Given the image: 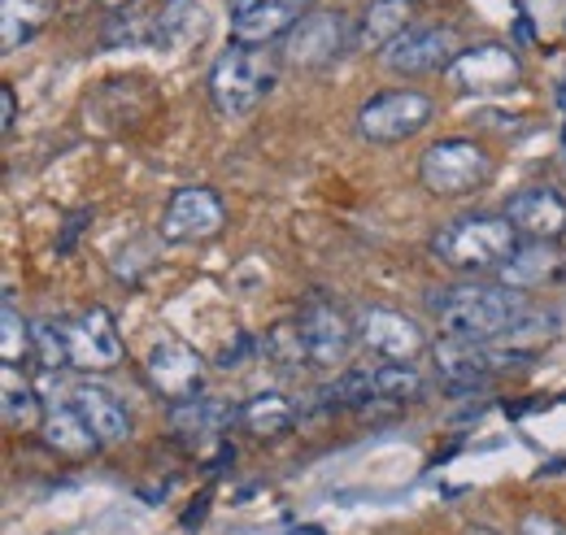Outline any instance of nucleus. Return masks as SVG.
<instances>
[{
    "instance_id": "obj_1",
    "label": "nucleus",
    "mask_w": 566,
    "mask_h": 535,
    "mask_svg": "<svg viewBox=\"0 0 566 535\" xmlns=\"http://www.w3.org/2000/svg\"><path fill=\"white\" fill-rule=\"evenodd\" d=\"M427 310L436 314L440 332L449 339H475V344L501 339L518 318H527L523 292H514L505 283H480V279L436 287L427 296Z\"/></svg>"
},
{
    "instance_id": "obj_2",
    "label": "nucleus",
    "mask_w": 566,
    "mask_h": 535,
    "mask_svg": "<svg viewBox=\"0 0 566 535\" xmlns=\"http://www.w3.org/2000/svg\"><path fill=\"white\" fill-rule=\"evenodd\" d=\"M427 249L440 266L458 274H489L505 266V258L518 249V231L510 227L505 213H462L444 222Z\"/></svg>"
},
{
    "instance_id": "obj_3",
    "label": "nucleus",
    "mask_w": 566,
    "mask_h": 535,
    "mask_svg": "<svg viewBox=\"0 0 566 535\" xmlns=\"http://www.w3.org/2000/svg\"><path fill=\"white\" fill-rule=\"evenodd\" d=\"M280 83V53L266 44H240L210 70V101L222 118L253 114Z\"/></svg>"
},
{
    "instance_id": "obj_4",
    "label": "nucleus",
    "mask_w": 566,
    "mask_h": 535,
    "mask_svg": "<svg viewBox=\"0 0 566 535\" xmlns=\"http://www.w3.org/2000/svg\"><path fill=\"white\" fill-rule=\"evenodd\" d=\"M419 179L431 197H471L493 179V153L475 139H436L419 161Z\"/></svg>"
},
{
    "instance_id": "obj_5",
    "label": "nucleus",
    "mask_w": 566,
    "mask_h": 535,
    "mask_svg": "<svg viewBox=\"0 0 566 535\" xmlns=\"http://www.w3.org/2000/svg\"><path fill=\"white\" fill-rule=\"evenodd\" d=\"M436 105L431 96L415 92V87H397V92H379L357 109V135L366 144H401L415 139L431 123Z\"/></svg>"
},
{
    "instance_id": "obj_6",
    "label": "nucleus",
    "mask_w": 566,
    "mask_h": 535,
    "mask_svg": "<svg viewBox=\"0 0 566 535\" xmlns=\"http://www.w3.org/2000/svg\"><path fill=\"white\" fill-rule=\"evenodd\" d=\"M354 49V22L340 9H310L287 35H283V57L292 66L323 70L340 53Z\"/></svg>"
},
{
    "instance_id": "obj_7",
    "label": "nucleus",
    "mask_w": 566,
    "mask_h": 535,
    "mask_svg": "<svg viewBox=\"0 0 566 535\" xmlns=\"http://www.w3.org/2000/svg\"><path fill=\"white\" fill-rule=\"evenodd\" d=\"M296 335H301L305 361L318 366V370H332V366H340L349 357V348L357 339V323L340 305H332L327 296H314L296 318Z\"/></svg>"
},
{
    "instance_id": "obj_8",
    "label": "nucleus",
    "mask_w": 566,
    "mask_h": 535,
    "mask_svg": "<svg viewBox=\"0 0 566 535\" xmlns=\"http://www.w3.org/2000/svg\"><path fill=\"white\" fill-rule=\"evenodd\" d=\"M444 74L467 96H501V92H514L523 83V62L505 44H475V49H462L458 62Z\"/></svg>"
},
{
    "instance_id": "obj_9",
    "label": "nucleus",
    "mask_w": 566,
    "mask_h": 535,
    "mask_svg": "<svg viewBox=\"0 0 566 535\" xmlns=\"http://www.w3.org/2000/svg\"><path fill=\"white\" fill-rule=\"evenodd\" d=\"M518 357H523L518 348L505 353V348H496V339L475 344V339H449V335H444V339L436 344V370H440V379L453 384V388H462V392L484 388L496 370L514 366Z\"/></svg>"
},
{
    "instance_id": "obj_10",
    "label": "nucleus",
    "mask_w": 566,
    "mask_h": 535,
    "mask_svg": "<svg viewBox=\"0 0 566 535\" xmlns=\"http://www.w3.org/2000/svg\"><path fill=\"white\" fill-rule=\"evenodd\" d=\"M462 44H458V31L453 27H410L401 40H392L379 57L392 74H436V70H449L458 62Z\"/></svg>"
},
{
    "instance_id": "obj_11",
    "label": "nucleus",
    "mask_w": 566,
    "mask_h": 535,
    "mask_svg": "<svg viewBox=\"0 0 566 535\" xmlns=\"http://www.w3.org/2000/svg\"><path fill=\"white\" fill-rule=\"evenodd\" d=\"M144 375L170 405L197 401L201 384H206V361L184 339H157L144 357Z\"/></svg>"
},
{
    "instance_id": "obj_12",
    "label": "nucleus",
    "mask_w": 566,
    "mask_h": 535,
    "mask_svg": "<svg viewBox=\"0 0 566 535\" xmlns=\"http://www.w3.org/2000/svg\"><path fill=\"white\" fill-rule=\"evenodd\" d=\"M62 335H66V357L78 370H114L123 361V335L114 327L109 310H101V305L62 323Z\"/></svg>"
},
{
    "instance_id": "obj_13",
    "label": "nucleus",
    "mask_w": 566,
    "mask_h": 535,
    "mask_svg": "<svg viewBox=\"0 0 566 535\" xmlns=\"http://www.w3.org/2000/svg\"><path fill=\"white\" fill-rule=\"evenodd\" d=\"M227 222V209L210 188H179L166 213H161V240L166 244H197V240H213Z\"/></svg>"
},
{
    "instance_id": "obj_14",
    "label": "nucleus",
    "mask_w": 566,
    "mask_h": 535,
    "mask_svg": "<svg viewBox=\"0 0 566 535\" xmlns=\"http://www.w3.org/2000/svg\"><path fill=\"white\" fill-rule=\"evenodd\" d=\"M357 339H361L375 357H384V361H415L427 348L423 327H419L410 314L384 310V305L361 310V318H357Z\"/></svg>"
},
{
    "instance_id": "obj_15",
    "label": "nucleus",
    "mask_w": 566,
    "mask_h": 535,
    "mask_svg": "<svg viewBox=\"0 0 566 535\" xmlns=\"http://www.w3.org/2000/svg\"><path fill=\"white\" fill-rule=\"evenodd\" d=\"M501 213L510 218V227H514L523 240H545V244H554L566 231V201H563V192H554V188H518V192L505 201Z\"/></svg>"
},
{
    "instance_id": "obj_16",
    "label": "nucleus",
    "mask_w": 566,
    "mask_h": 535,
    "mask_svg": "<svg viewBox=\"0 0 566 535\" xmlns=\"http://www.w3.org/2000/svg\"><path fill=\"white\" fill-rule=\"evenodd\" d=\"M210 35V13L201 0H166L157 13H148V49L188 53Z\"/></svg>"
},
{
    "instance_id": "obj_17",
    "label": "nucleus",
    "mask_w": 566,
    "mask_h": 535,
    "mask_svg": "<svg viewBox=\"0 0 566 535\" xmlns=\"http://www.w3.org/2000/svg\"><path fill=\"white\" fill-rule=\"evenodd\" d=\"M66 401L83 413V422L96 431L101 444H123V440H132V413H127V405L118 401L109 388H101V384H92V379H78L71 392H66Z\"/></svg>"
},
{
    "instance_id": "obj_18",
    "label": "nucleus",
    "mask_w": 566,
    "mask_h": 535,
    "mask_svg": "<svg viewBox=\"0 0 566 535\" xmlns=\"http://www.w3.org/2000/svg\"><path fill=\"white\" fill-rule=\"evenodd\" d=\"M410 27H415V4L410 0H370L354 18V49L357 53H384Z\"/></svg>"
},
{
    "instance_id": "obj_19",
    "label": "nucleus",
    "mask_w": 566,
    "mask_h": 535,
    "mask_svg": "<svg viewBox=\"0 0 566 535\" xmlns=\"http://www.w3.org/2000/svg\"><path fill=\"white\" fill-rule=\"evenodd\" d=\"M40 436H44V444H49L57 458H66V462H87V458L101 449L96 431L83 422V413H78L71 401H49V405H44Z\"/></svg>"
},
{
    "instance_id": "obj_20",
    "label": "nucleus",
    "mask_w": 566,
    "mask_h": 535,
    "mask_svg": "<svg viewBox=\"0 0 566 535\" xmlns=\"http://www.w3.org/2000/svg\"><path fill=\"white\" fill-rule=\"evenodd\" d=\"M558 270H563V258H558L545 240H523V244L505 258V266L496 270V274H501L505 287H514V292H532V287H541L545 279H554Z\"/></svg>"
},
{
    "instance_id": "obj_21",
    "label": "nucleus",
    "mask_w": 566,
    "mask_h": 535,
    "mask_svg": "<svg viewBox=\"0 0 566 535\" xmlns=\"http://www.w3.org/2000/svg\"><path fill=\"white\" fill-rule=\"evenodd\" d=\"M57 13V0H0V44L4 53H18L31 44Z\"/></svg>"
},
{
    "instance_id": "obj_22",
    "label": "nucleus",
    "mask_w": 566,
    "mask_h": 535,
    "mask_svg": "<svg viewBox=\"0 0 566 535\" xmlns=\"http://www.w3.org/2000/svg\"><path fill=\"white\" fill-rule=\"evenodd\" d=\"M0 413L9 431H35L44 422V405L35 397L31 379L18 366H4V397H0Z\"/></svg>"
},
{
    "instance_id": "obj_23",
    "label": "nucleus",
    "mask_w": 566,
    "mask_h": 535,
    "mask_svg": "<svg viewBox=\"0 0 566 535\" xmlns=\"http://www.w3.org/2000/svg\"><path fill=\"white\" fill-rule=\"evenodd\" d=\"M235 418V409L213 397H197V401H179L170 405V422L179 436H218L227 422Z\"/></svg>"
},
{
    "instance_id": "obj_24",
    "label": "nucleus",
    "mask_w": 566,
    "mask_h": 535,
    "mask_svg": "<svg viewBox=\"0 0 566 535\" xmlns=\"http://www.w3.org/2000/svg\"><path fill=\"white\" fill-rule=\"evenodd\" d=\"M240 422L253 436H283L296 422V409L283 401V397H275V392H262V397H253V401L240 409Z\"/></svg>"
},
{
    "instance_id": "obj_25",
    "label": "nucleus",
    "mask_w": 566,
    "mask_h": 535,
    "mask_svg": "<svg viewBox=\"0 0 566 535\" xmlns=\"http://www.w3.org/2000/svg\"><path fill=\"white\" fill-rule=\"evenodd\" d=\"M31 348H35V357H40V366H49V370H57V366H71V357H66V335H62V323L53 327V323H35L31 327Z\"/></svg>"
},
{
    "instance_id": "obj_26",
    "label": "nucleus",
    "mask_w": 566,
    "mask_h": 535,
    "mask_svg": "<svg viewBox=\"0 0 566 535\" xmlns=\"http://www.w3.org/2000/svg\"><path fill=\"white\" fill-rule=\"evenodd\" d=\"M31 348V327L18 318V310H13V301H4V339H0V357H4V366H18V357Z\"/></svg>"
},
{
    "instance_id": "obj_27",
    "label": "nucleus",
    "mask_w": 566,
    "mask_h": 535,
    "mask_svg": "<svg viewBox=\"0 0 566 535\" xmlns=\"http://www.w3.org/2000/svg\"><path fill=\"white\" fill-rule=\"evenodd\" d=\"M244 9H292V13H310V0H231V13Z\"/></svg>"
},
{
    "instance_id": "obj_28",
    "label": "nucleus",
    "mask_w": 566,
    "mask_h": 535,
    "mask_svg": "<svg viewBox=\"0 0 566 535\" xmlns=\"http://www.w3.org/2000/svg\"><path fill=\"white\" fill-rule=\"evenodd\" d=\"M518 535H566V527L558 518H549V514H527L518 523Z\"/></svg>"
},
{
    "instance_id": "obj_29",
    "label": "nucleus",
    "mask_w": 566,
    "mask_h": 535,
    "mask_svg": "<svg viewBox=\"0 0 566 535\" xmlns=\"http://www.w3.org/2000/svg\"><path fill=\"white\" fill-rule=\"evenodd\" d=\"M0 127H4V135L18 127V96H13V87H0Z\"/></svg>"
},
{
    "instance_id": "obj_30",
    "label": "nucleus",
    "mask_w": 566,
    "mask_h": 535,
    "mask_svg": "<svg viewBox=\"0 0 566 535\" xmlns=\"http://www.w3.org/2000/svg\"><path fill=\"white\" fill-rule=\"evenodd\" d=\"M83 222H87V209H78V213H71V218H66V235L57 240V253H71L74 235L83 231Z\"/></svg>"
},
{
    "instance_id": "obj_31",
    "label": "nucleus",
    "mask_w": 566,
    "mask_h": 535,
    "mask_svg": "<svg viewBox=\"0 0 566 535\" xmlns=\"http://www.w3.org/2000/svg\"><path fill=\"white\" fill-rule=\"evenodd\" d=\"M467 535H501V532H493V527H471Z\"/></svg>"
},
{
    "instance_id": "obj_32",
    "label": "nucleus",
    "mask_w": 566,
    "mask_h": 535,
    "mask_svg": "<svg viewBox=\"0 0 566 535\" xmlns=\"http://www.w3.org/2000/svg\"><path fill=\"white\" fill-rule=\"evenodd\" d=\"M101 4H109V9H123V4H132V0H101Z\"/></svg>"
}]
</instances>
